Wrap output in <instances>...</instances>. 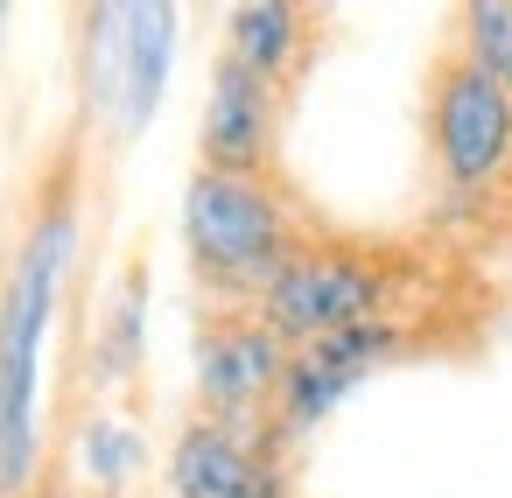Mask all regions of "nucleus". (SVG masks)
I'll return each mask as SVG.
<instances>
[{
    "instance_id": "nucleus-1",
    "label": "nucleus",
    "mask_w": 512,
    "mask_h": 498,
    "mask_svg": "<svg viewBox=\"0 0 512 498\" xmlns=\"http://www.w3.org/2000/svg\"><path fill=\"white\" fill-rule=\"evenodd\" d=\"M78 253V211L71 197H50L29 232L22 253L8 267V288H0V498H29L43 484V344L64 302V274Z\"/></svg>"
},
{
    "instance_id": "nucleus-2",
    "label": "nucleus",
    "mask_w": 512,
    "mask_h": 498,
    "mask_svg": "<svg viewBox=\"0 0 512 498\" xmlns=\"http://www.w3.org/2000/svg\"><path fill=\"white\" fill-rule=\"evenodd\" d=\"M183 253L197 288L218 309H260V295L288 274V260L302 253L295 211L267 176H218L197 169L183 183Z\"/></svg>"
},
{
    "instance_id": "nucleus-3",
    "label": "nucleus",
    "mask_w": 512,
    "mask_h": 498,
    "mask_svg": "<svg viewBox=\"0 0 512 498\" xmlns=\"http://www.w3.org/2000/svg\"><path fill=\"white\" fill-rule=\"evenodd\" d=\"M393 295H400L393 260H379L365 246H302L288 260V274L260 295V316L302 351L316 337H337V330L393 316Z\"/></svg>"
},
{
    "instance_id": "nucleus-4",
    "label": "nucleus",
    "mask_w": 512,
    "mask_h": 498,
    "mask_svg": "<svg viewBox=\"0 0 512 498\" xmlns=\"http://www.w3.org/2000/svg\"><path fill=\"white\" fill-rule=\"evenodd\" d=\"M428 155L449 197H491L512 176V92L477 64L442 57L428 78Z\"/></svg>"
},
{
    "instance_id": "nucleus-5",
    "label": "nucleus",
    "mask_w": 512,
    "mask_h": 498,
    "mask_svg": "<svg viewBox=\"0 0 512 498\" xmlns=\"http://www.w3.org/2000/svg\"><path fill=\"white\" fill-rule=\"evenodd\" d=\"M407 351H414V330H407L400 316H379V323H358V330H337V337L302 344V351L288 358V379H281V393H274L267 428H274L288 449L309 442L365 379H379V372L400 365Z\"/></svg>"
},
{
    "instance_id": "nucleus-6",
    "label": "nucleus",
    "mask_w": 512,
    "mask_h": 498,
    "mask_svg": "<svg viewBox=\"0 0 512 498\" xmlns=\"http://www.w3.org/2000/svg\"><path fill=\"white\" fill-rule=\"evenodd\" d=\"M295 344L260 309H218L197 330V414L260 428L274 414V393L288 379Z\"/></svg>"
},
{
    "instance_id": "nucleus-7",
    "label": "nucleus",
    "mask_w": 512,
    "mask_h": 498,
    "mask_svg": "<svg viewBox=\"0 0 512 498\" xmlns=\"http://www.w3.org/2000/svg\"><path fill=\"white\" fill-rule=\"evenodd\" d=\"M169 498H295L288 442L260 421H211L190 414L169 442Z\"/></svg>"
},
{
    "instance_id": "nucleus-8",
    "label": "nucleus",
    "mask_w": 512,
    "mask_h": 498,
    "mask_svg": "<svg viewBox=\"0 0 512 498\" xmlns=\"http://www.w3.org/2000/svg\"><path fill=\"white\" fill-rule=\"evenodd\" d=\"M274 134H281V85L253 78L246 64H232L218 50L211 57V85H204V120H197V169L267 176Z\"/></svg>"
},
{
    "instance_id": "nucleus-9",
    "label": "nucleus",
    "mask_w": 512,
    "mask_h": 498,
    "mask_svg": "<svg viewBox=\"0 0 512 498\" xmlns=\"http://www.w3.org/2000/svg\"><path fill=\"white\" fill-rule=\"evenodd\" d=\"M169 71H176V8L169 0H134L127 8V64H120V113H113L120 141L155 127Z\"/></svg>"
},
{
    "instance_id": "nucleus-10",
    "label": "nucleus",
    "mask_w": 512,
    "mask_h": 498,
    "mask_svg": "<svg viewBox=\"0 0 512 498\" xmlns=\"http://www.w3.org/2000/svg\"><path fill=\"white\" fill-rule=\"evenodd\" d=\"M225 57L288 92V78L309 64V15L295 0H246L225 15Z\"/></svg>"
},
{
    "instance_id": "nucleus-11",
    "label": "nucleus",
    "mask_w": 512,
    "mask_h": 498,
    "mask_svg": "<svg viewBox=\"0 0 512 498\" xmlns=\"http://www.w3.org/2000/svg\"><path fill=\"white\" fill-rule=\"evenodd\" d=\"M148 358V267H127L120 288L106 295V316L92 330V379L99 386H127Z\"/></svg>"
},
{
    "instance_id": "nucleus-12",
    "label": "nucleus",
    "mask_w": 512,
    "mask_h": 498,
    "mask_svg": "<svg viewBox=\"0 0 512 498\" xmlns=\"http://www.w3.org/2000/svg\"><path fill=\"white\" fill-rule=\"evenodd\" d=\"M85 36V113L113 127L120 113V64H127V8H92L78 22Z\"/></svg>"
},
{
    "instance_id": "nucleus-13",
    "label": "nucleus",
    "mask_w": 512,
    "mask_h": 498,
    "mask_svg": "<svg viewBox=\"0 0 512 498\" xmlns=\"http://www.w3.org/2000/svg\"><path fill=\"white\" fill-rule=\"evenodd\" d=\"M141 463H148L141 428H127L120 414H92V421L78 428V470L92 477L99 498H120V491L141 477Z\"/></svg>"
},
{
    "instance_id": "nucleus-14",
    "label": "nucleus",
    "mask_w": 512,
    "mask_h": 498,
    "mask_svg": "<svg viewBox=\"0 0 512 498\" xmlns=\"http://www.w3.org/2000/svg\"><path fill=\"white\" fill-rule=\"evenodd\" d=\"M456 57L477 64L498 92H512V0H470V8H456Z\"/></svg>"
},
{
    "instance_id": "nucleus-15",
    "label": "nucleus",
    "mask_w": 512,
    "mask_h": 498,
    "mask_svg": "<svg viewBox=\"0 0 512 498\" xmlns=\"http://www.w3.org/2000/svg\"><path fill=\"white\" fill-rule=\"evenodd\" d=\"M29 498H78V491H71V484H64V477H43V484H36V491H29Z\"/></svg>"
},
{
    "instance_id": "nucleus-16",
    "label": "nucleus",
    "mask_w": 512,
    "mask_h": 498,
    "mask_svg": "<svg viewBox=\"0 0 512 498\" xmlns=\"http://www.w3.org/2000/svg\"><path fill=\"white\" fill-rule=\"evenodd\" d=\"M0 29H8V8H0Z\"/></svg>"
}]
</instances>
